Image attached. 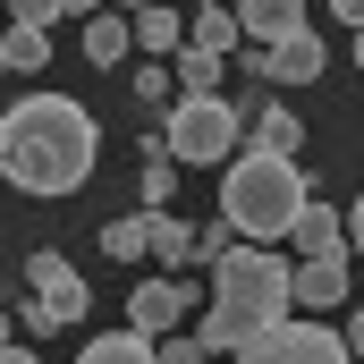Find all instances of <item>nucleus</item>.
Returning a JSON list of instances; mask_svg holds the SVG:
<instances>
[{"label": "nucleus", "instance_id": "nucleus-1", "mask_svg": "<svg viewBox=\"0 0 364 364\" xmlns=\"http://www.w3.org/2000/svg\"><path fill=\"white\" fill-rule=\"evenodd\" d=\"M93 153H102V127L68 93H26L0 110V178L17 195H77L93 178Z\"/></svg>", "mask_w": 364, "mask_h": 364}, {"label": "nucleus", "instance_id": "nucleus-2", "mask_svg": "<svg viewBox=\"0 0 364 364\" xmlns=\"http://www.w3.org/2000/svg\"><path fill=\"white\" fill-rule=\"evenodd\" d=\"M296 296H288V263H279L272 246H229L220 263H212V296H203V348L212 356H237L255 331H272L279 314H288Z\"/></svg>", "mask_w": 364, "mask_h": 364}, {"label": "nucleus", "instance_id": "nucleus-3", "mask_svg": "<svg viewBox=\"0 0 364 364\" xmlns=\"http://www.w3.org/2000/svg\"><path fill=\"white\" fill-rule=\"evenodd\" d=\"M296 203H305V170H296V153H255V144H237V153H229V178H220V220H229L246 246L288 237Z\"/></svg>", "mask_w": 364, "mask_h": 364}, {"label": "nucleus", "instance_id": "nucleus-4", "mask_svg": "<svg viewBox=\"0 0 364 364\" xmlns=\"http://www.w3.org/2000/svg\"><path fill=\"white\" fill-rule=\"evenodd\" d=\"M170 161H229L237 153V110H229V93H178V110H170Z\"/></svg>", "mask_w": 364, "mask_h": 364}, {"label": "nucleus", "instance_id": "nucleus-5", "mask_svg": "<svg viewBox=\"0 0 364 364\" xmlns=\"http://www.w3.org/2000/svg\"><path fill=\"white\" fill-rule=\"evenodd\" d=\"M229 364H356V356H348V339H339V331L279 314L272 331H255V339H246V348H237Z\"/></svg>", "mask_w": 364, "mask_h": 364}, {"label": "nucleus", "instance_id": "nucleus-6", "mask_svg": "<svg viewBox=\"0 0 364 364\" xmlns=\"http://www.w3.org/2000/svg\"><path fill=\"white\" fill-rule=\"evenodd\" d=\"M26 296H34L60 331H77V322H85V305H93V288L77 279L68 255H26Z\"/></svg>", "mask_w": 364, "mask_h": 364}, {"label": "nucleus", "instance_id": "nucleus-7", "mask_svg": "<svg viewBox=\"0 0 364 364\" xmlns=\"http://www.w3.org/2000/svg\"><path fill=\"white\" fill-rule=\"evenodd\" d=\"M186 305H195V288H186V279H136V288H127V331H144V339H170V331H178L186 322Z\"/></svg>", "mask_w": 364, "mask_h": 364}, {"label": "nucleus", "instance_id": "nucleus-8", "mask_svg": "<svg viewBox=\"0 0 364 364\" xmlns=\"http://www.w3.org/2000/svg\"><path fill=\"white\" fill-rule=\"evenodd\" d=\"M237 144H255V153H305V119L288 110V102H255L246 119H237Z\"/></svg>", "mask_w": 364, "mask_h": 364}, {"label": "nucleus", "instance_id": "nucleus-9", "mask_svg": "<svg viewBox=\"0 0 364 364\" xmlns=\"http://www.w3.org/2000/svg\"><path fill=\"white\" fill-rule=\"evenodd\" d=\"M288 296H296L305 314H331V305H348V255H305V263L288 272Z\"/></svg>", "mask_w": 364, "mask_h": 364}, {"label": "nucleus", "instance_id": "nucleus-10", "mask_svg": "<svg viewBox=\"0 0 364 364\" xmlns=\"http://www.w3.org/2000/svg\"><path fill=\"white\" fill-rule=\"evenodd\" d=\"M263 60H272V93H279V85H314V77H322V34L296 26V34L263 43Z\"/></svg>", "mask_w": 364, "mask_h": 364}, {"label": "nucleus", "instance_id": "nucleus-11", "mask_svg": "<svg viewBox=\"0 0 364 364\" xmlns=\"http://www.w3.org/2000/svg\"><path fill=\"white\" fill-rule=\"evenodd\" d=\"M288 237H296V255H348V212H331V203H296V220H288Z\"/></svg>", "mask_w": 364, "mask_h": 364}, {"label": "nucleus", "instance_id": "nucleus-12", "mask_svg": "<svg viewBox=\"0 0 364 364\" xmlns=\"http://www.w3.org/2000/svg\"><path fill=\"white\" fill-rule=\"evenodd\" d=\"M305 9L314 0H237V26H246V43H279L305 26Z\"/></svg>", "mask_w": 364, "mask_h": 364}, {"label": "nucleus", "instance_id": "nucleus-13", "mask_svg": "<svg viewBox=\"0 0 364 364\" xmlns=\"http://www.w3.org/2000/svg\"><path fill=\"white\" fill-rule=\"evenodd\" d=\"M127 34H136V51H153V60H170V51L186 43V17H178V9H161V0H144V9L127 17Z\"/></svg>", "mask_w": 364, "mask_h": 364}, {"label": "nucleus", "instance_id": "nucleus-14", "mask_svg": "<svg viewBox=\"0 0 364 364\" xmlns=\"http://www.w3.org/2000/svg\"><path fill=\"white\" fill-rule=\"evenodd\" d=\"M186 43H195V51H220V60H229V51L246 43V26H237V9H220V0H203V9L186 17Z\"/></svg>", "mask_w": 364, "mask_h": 364}, {"label": "nucleus", "instance_id": "nucleus-15", "mask_svg": "<svg viewBox=\"0 0 364 364\" xmlns=\"http://www.w3.org/2000/svg\"><path fill=\"white\" fill-rule=\"evenodd\" d=\"M220 77H229V60H220V51H195V43L170 51V85H178V93H220Z\"/></svg>", "mask_w": 364, "mask_h": 364}, {"label": "nucleus", "instance_id": "nucleus-16", "mask_svg": "<svg viewBox=\"0 0 364 364\" xmlns=\"http://www.w3.org/2000/svg\"><path fill=\"white\" fill-rule=\"evenodd\" d=\"M0 60H9V77H17V68H26V77H43V68H51V34L9 17V26H0Z\"/></svg>", "mask_w": 364, "mask_h": 364}, {"label": "nucleus", "instance_id": "nucleus-17", "mask_svg": "<svg viewBox=\"0 0 364 364\" xmlns=\"http://www.w3.org/2000/svg\"><path fill=\"white\" fill-rule=\"evenodd\" d=\"M136 51V34H127V17H110V9H93V26H85V60L93 68H119Z\"/></svg>", "mask_w": 364, "mask_h": 364}, {"label": "nucleus", "instance_id": "nucleus-18", "mask_svg": "<svg viewBox=\"0 0 364 364\" xmlns=\"http://www.w3.org/2000/svg\"><path fill=\"white\" fill-rule=\"evenodd\" d=\"M77 364H161V356H153V339H144V331H102Z\"/></svg>", "mask_w": 364, "mask_h": 364}, {"label": "nucleus", "instance_id": "nucleus-19", "mask_svg": "<svg viewBox=\"0 0 364 364\" xmlns=\"http://www.w3.org/2000/svg\"><path fill=\"white\" fill-rule=\"evenodd\" d=\"M144 255H161V272H178V263H195V229L178 212H153V246Z\"/></svg>", "mask_w": 364, "mask_h": 364}, {"label": "nucleus", "instance_id": "nucleus-20", "mask_svg": "<svg viewBox=\"0 0 364 364\" xmlns=\"http://www.w3.org/2000/svg\"><path fill=\"white\" fill-rule=\"evenodd\" d=\"M153 246V212H119L110 229H102V255H119V263H136Z\"/></svg>", "mask_w": 364, "mask_h": 364}, {"label": "nucleus", "instance_id": "nucleus-21", "mask_svg": "<svg viewBox=\"0 0 364 364\" xmlns=\"http://www.w3.org/2000/svg\"><path fill=\"white\" fill-rule=\"evenodd\" d=\"M153 356H161V364H212V348H203V339H178V331H170V339H153Z\"/></svg>", "mask_w": 364, "mask_h": 364}, {"label": "nucleus", "instance_id": "nucleus-22", "mask_svg": "<svg viewBox=\"0 0 364 364\" xmlns=\"http://www.w3.org/2000/svg\"><path fill=\"white\" fill-rule=\"evenodd\" d=\"M161 93H178V85H170V60H153V68H136V102H161Z\"/></svg>", "mask_w": 364, "mask_h": 364}, {"label": "nucleus", "instance_id": "nucleus-23", "mask_svg": "<svg viewBox=\"0 0 364 364\" xmlns=\"http://www.w3.org/2000/svg\"><path fill=\"white\" fill-rule=\"evenodd\" d=\"M0 9H9L17 26H51V17H60V0H0Z\"/></svg>", "mask_w": 364, "mask_h": 364}, {"label": "nucleus", "instance_id": "nucleus-24", "mask_svg": "<svg viewBox=\"0 0 364 364\" xmlns=\"http://www.w3.org/2000/svg\"><path fill=\"white\" fill-rule=\"evenodd\" d=\"M220 255H229V220L220 229H195V263H220Z\"/></svg>", "mask_w": 364, "mask_h": 364}, {"label": "nucleus", "instance_id": "nucleus-25", "mask_svg": "<svg viewBox=\"0 0 364 364\" xmlns=\"http://www.w3.org/2000/svg\"><path fill=\"white\" fill-rule=\"evenodd\" d=\"M348 255H364V195L348 203Z\"/></svg>", "mask_w": 364, "mask_h": 364}, {"label": "nucleus", "instance_id": "nucleus-26", "mask_svg": "<svg viewBox=\"0 0 364 364\" xmlns=\"http://www.w3.org/2000/svg\"><path fill=\"white\" fill-rule=\"evenodd\" d=\"M322 9H331L339 26H364V0H322Z\"/></svg>", "mask_w": 364, "mask_h": 364}, {"label": "nucleus", "instance_id": "nucleus-27", "mask_svg": "<svg viewBox=\"0 0 364 364\" xmlns=\"http://www.w3.org/2000/svg\"><path fill=\"white\" fill-rule=\"evenodd\" d=\"M0 364H43V356H34V339H26V348H17V339H0Z\"/></svg>", "mask_w": 364, "mask_h": 364}, {"label": "nucleus", "instance_id": "nucleus-28", "mask_svg": "<svg viewBox=\"0 0 364 364\" xmlns=\"http://www.w3.org/2000/svg\"><path fill=\"white\" fill-rule=\"evenodd\" d=\"M339 339H348V356H364V305L348 314V331H339Z\"/></svg>", "mask_w": 364, "mask_h": 364}, {"label": "nucleus", "instance_id": "nucleus-29", "mask_svg": "<svg viewBox=\"0 0 364 364\" xmlns=\"http://www.w3.org/2000/svg\"><path fill=\"white\" fill-rule=\"evenodd\" d=\"M60 17H93V0H60Z\"/></svg>", "mask_w": 364, "mask_h": 364}, {"label": "nucleus", "instance_id": "nucleus-30", "mask_svg": "<svg viewBox=\"0 0 364 364\" xmlns=\"http://www.w3.org/2000/svg\"><path fill=\"white\" fill-rule=\"evenodd\" d=\"M9 322H17V305H9V296H0V339H9Z\"/></svg>", "mask_w": 364, "mask_h": 364}, {"label": "nucleus", "instance_id": "nucleus-31", "mask_svg": "<svg viewBox=\"0 0 364 364\" xmlns=\"http://www.w3.org/2000/svg\"><path fill=\"white\" fill-rule=\"evenodd\" d=\"M356 68H364V26H356Z\"/></svg>", "mask_w": 364, "mask_h": 364}, {"label": "nucleus", "instance_id": "nucleus-32", "mask_svg": "<svg viewBox=\"0 0 364 364\" xmlns=\"http://www.w3.org/2000/svg\"><path fill=\"white\" fill-rule=\"evenodd\" d=\"M119 9H144V0H119Z\"/></svg>", "mask_w": 364, "mask_h": 364}, {"label": "nucleus", "instance_id": "nucleus-33", "mask_svg": "<svg viewBox=\"0 0 364 364\" xmlns=\"http://www.w3.org/2000/svg\"><path fill=\"white\" fill-rule=\"evenodd\" d=\"M0 77H9V60H0Z\"/></svg>", "mask_w": 364, "mask_h": 364}]
</instances>
